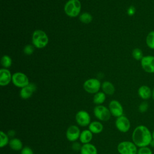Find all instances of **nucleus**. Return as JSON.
<instances>
[{
    "mask_svg": "<svg viewBox=\"0 0 154 154\" xmlns=\"http://www.w3.org/2000/svg\"><path fill=\"white\" fill-rule=\"evenodd\" d=\"M9 136L6 134L3 131L0 132V138H1V142H0V147L1 148L6 146L7 144H9Z\"/></svg>",
    "mask_w": 154,
    "mask_h": 154,
    "instance_id": "obj_23",
    "label": "nucleus"
},
{
    "mask_svg": "<svg viewBox=\"0 0 154 154\" xmlns=\"http://www.w3.org/2000/svg\"><path fill=\"white\" fill-rule=\"evenodd\" d=\"M132 55L133 58L138 61H141V60L143 58V51L140 48H135L132 52Z\"/></svg>",
    "mask_w": 154,
    "mask_h": 154,
    "instance_id": "obj_26",
    "label": "nucleus"
},
{
    "mask_svg": "<svg viewBox=\"0 0 154 154\" xmlns=\"http://www.w3.org/2000/svg\"><path fill=\"white\" fill-rule=\"evenodd\" d=\"M12 80V76L10 70L6 69L0 70V85L1 86L7 85Z\"/></svg>",
    "mask_w": 154,
    "mask_h": 154,
    "instance_id": "obj_14",
    "label": "nucleus"
},
{
    "mask_svg": "<svg viewBox=\"0 0 154 154\" xmlns=\"http://www.w3.org/2000/svg\"><path fill=\"white\" fill-rule=\"evenodd\" d=\"M13 84L20 88H23L29 84L27 76L22 72H16L12 75Z\"/></svg>",
    "mask_w": 154,
    "mask_h": 154,
    "instance_id": "obj_7",
    "label": "nucleus"
},
{
    "mask_svg": "<svg viewBox=\"0 0 154 154\" xmlns=\"http://www.w3.org/2000/svg\"><path fill=\"white\" fill-rule=\"evenodd\" d=\"M152 150L148 146L140 147L138 149L137 154H152Z\"/></svg>",
    "mask_w": 154,
    "mask_h": 154,
    "instance_id": "obj_27",
    "label": "nucleus"
},
{
    "mask_svg": "<svg viewBox=\"0 0 154 154\" xmlns=\"http://www.w3.org/2000/svg\"><path fill=\"white\" fill-rule=\"evenodd\" d=\"M150 146L152 147H153L154 148V140L152 139V140L151 141L150 143Z\"/></svg>",
    "mask_w": 154,
    "mask_h": 154,
    "instance_id": "obj_34",
    "label": "nucleus"
},
{
    "mask_svg": "<svg viewBox=\"0 0 154 154\" xmlns=\"http://www.w3.org/2000/svg\"><path fill=\"white\" fill-rule=\"evenodd\" d=\"M152 99H153V100H154V87H153V90H152Z\"/></svg>",
    "mask_w": 154,
    "mask_h": 154,
    "instance_id": "obj_35",
    "label": "nucleus"
},
{
    "mask_svg": "<svg viewBox=\"0 0 154 154\" xmlns=\"http://www.w3.org/2000/svg\"><path fill=\"white\" fill-rule=\"evenodd\" d=\"M109 109L112 116L119 117L123 114V108L122 104L116 100H111L109 103Z\"/></svg>",
    "mask_w": 154,
    "mask_h": 154,
    "instance_id": "obj_11",
    "label": "nucleus"
},
{
    "mask_svg": "<svg viewBox=\"0 0 154 154\" xmlns=\"http://www.w3.org/2000/svg\"><path fill=\"white\" fill-rule=\"evenodd\" d=\"M152 90L151 88L146 85H141L138 90V96L143 100H147L152 97Z\"/></svg>",
    "mask_w": 154,
    "mask_h": 154,
    "instance_id": "obj_15",
    "label": "nucleus"
},
{
    "mask_svg": "<svg viewBox=\"0 0 154 154\" xmlns=\"http://www.w3.org/2000/svg\"><path fill=\"white\" fill-rule=\"evenodd\" d=\"M93 113L94 116L99 120L102 122L108 121L111 117V112L109 108L106 106L99 105L94 108Z\"/></svg>",
    "mask_w": 154,
    "mask_h": 154,
    "instance_id": "obj_5",
    "label": "nucleus"
},
{
    "mask_svg": "<svg viewBox=\"0 0 154 154\" xmlns=\"http://www.w3.org/2000/svg\"><path fill=\"white\" fill-rule=\"evenodd\" d=\"M37 89L36 85L33 83H29L28 85L22 88L20 91V96L23 99H27L31 97Z\"/></svg>",
    "mask_w": 154,
    "mask_h": 154,
    "instance_id": "obj_13",
    "label": "nucleus"
},
{
    "mask_svg": "<svg viewBox=\"0 0 154 154\" xmlns=\"http://www.w3.org/2000/svg\"><path fill=\"white\" fill-rule=\"evenodd\" d=\"M101 87V84L99 80L96 78H91L85 81L83 85L84 89L85 91L91 94H96L99 92Z\"/></svg>",
    "mask_w": 154,
    "mask_h": 154,
    "instance_id": "obj_6",
    "label": "nucleus"
},
{
    "mask_svg": "<svg viewBox=\"0 0 154 154\" xmlns=\"http://www.w3.org/2000/svg\"><path fill=\"white\" fill-rule=\"evenodd\" d=\"M132 142L138 147L150 145L152 140V134L150 131L144 125H139L133 131L132 134Z\"/></svg>",
    "mask_w": 154,
    "mask_h": 154,
    "instance_id": "obj_1",
    "label": "nucleus"
},
{
    "mask_svg": "<svg viewBox=\"0 0 154 154\" xmlns=\"http://www.w3.org/2000/svg\"><path fill=\"white\" fill-rule=\"evenodd\" d=\"M20 154H34V152L31 148L26 146L23 147V149L21 150Z\"/></svg>",
    "mask_w": 154,
    "mask_h": 154,
    "instance_id": "obj_30",
    "label": "nucleus"
},
{
    "mask_svg": "<svg viewBox=\"0 0 154 154\" xmlns=\"http://www.w3.org/2000/svg\"><path fill=\"white\" fill-rule=\"evenodd\" d=\"M143 69L147 73H154V56H144L140 61Z\"/></svg>",
    "mask_w": 154,
    "mask_h": 154,
    "instance_id": "obj_9",
    "label": "nucleus"
},
{
    "mask_svg": "<svg viewBox=\"0 0 154 154\" xmlns=\"http://www.w3.org/2000/svg\"><path fill=\"white\" fill-rule=\"evenodd\" d=\"M93 138V133L89 129H85L81 132L79 136V141L80 142L84 144L90 143Z\"/></svg>",
    "mask_w": 154,
    "mask_h": 154,
    "instance_id": "obj_16",
    "label": "nucleus"
},
{
    "mask_svg": "<svg viewBox=\"0 0 154 154\" xmlns=\"http://www.w3.org/2000/svg\"><path fill=\"white\" fill-rule=\"evenodd\" d=\"M14 134H15V132L13 131H12V130H11V131H10L9 132H8V136H13L14 135Z\"/></svg>",
    "mask_w": 154,
    "mask_h": 154,
    "instance_id": "obj_33",
    "label": "nucleus"
},
{
    "mask_svg": "<svg viewBox=\"0 0 154 154\" xmlns=\"http://www.w3.org/2000/svg\"><path fill=\"white\" fill-rule=\"evenodd\" d=\"M103 129V125L99 121L91 122L88 125V129L93 133L97 134L100 133Z\"/></svg>",
    "mask_w": 154,
    "mask_h": 154,
    "instance_id": "obj_18",
    "label": "nucleus"
},
{
    "mask_svg": "<svg viewBox=\"0 0 154 154\" xmlns=\"http://www.w3.org/2000/svg\"><path fill=\"white\" fill-rule=\"evenodd\" d=\"M48 37L43 31L37 29L34 31L32 37V42L35 47L39 49L43 48L48 45Z\"/></svg>",
    "mask_w": 154,
    "mask_h": 154,
    "instance_id": "obj_2",
    "label": "nucleus"
},
{
    "mask_svg": "<svg viewBox=\"0 0 154 154\" xmlns=\"http://www.w3.org/2000/svg\"><path fill=\"white\" fill-rule=\"evenodd\" d=\"M92 19V16L90 13L87 12L82 13L79 16L80 21L84 23H89L91 22Z\"/></svg>",
    "mask_w": 154,
    "mask_h": 154,
    "instance_id": "obj_24",
    "label": "nucleus"
},
{
    "mask_svg": "<svg viewBox=\"0 0 154 154\" xmlns=\"http://www.w3.org/2000/svg\"><path fill=\"white\" fill-rule=\"evenodd\" d=\"M75 120L77 124L82 127L88 126L91 123V117L88 112L85 110L79 111L75 116Z\"/></svg>",
    "mask_w": 154,
    "mask_h": 154,
    "instance_id": "obj_8",
    "label": "nucleus"
},
{
    "mask_svg": "<svg viewBox=\"0 0 154 154\" xmlns=\"http://www.w3.org/2000/svg\"><path fill=\"white\" fill-rule=\"evenodd\" d=\"M81 134L80 129L76 125H70L66 131V136L67 139L71 142L76 141Z\"/></svg>",
    "mask_w": 154,
    "mask_h": 154,
    "instance_id": "obj_12",
    "label": "nucleus"
},
{
    "mask_svg": "<svg viewBox=\"0 0 154 154\" xmlns=\"http://www.w3.org/2000/svg\"><path fill=\"white\" fill-rule=\"evenodd\" d=\"M11 63H12L11 58L8 55H5L2 57L1 60V64L5 68L10 67L11 65Z\"/></svg>",
    "mask_w": 154,
    "mask_h": 154,
    "instance_id": "obj_25",
    "label": "nucleus"
},
{
    "mask_svg": "<svg viewBox=\"0 0 154 154\" xmlns=\"http://www.w3.org/2000/svg\"><path fill=\"white\" fill-rule=\"evenodd\" d=\"M116 128L121 132L125 133L129 131L131 128V123L129 120L125 116L117 117L115 122Z\"/></svg>",
    "mask_w": 154,
    "mask_h": 154,
    "instance_id": "obj_10",
    "label": "nucleus"
},
{
    "mask_svg": "<svg viewBox=\"0 0 154 154\" xmlns=\"http://www.w3.org/2000/svg\"><path fill=\"white\" fill-rule=\"evenodd\" d=\"M127 13L129 16H132L135 13V8L134 6H130L128 9Z\"/></svg>",
    "mask_w": 154,
    "mask_h": 154,
    "instance_id": "obj_32",
    "label": "nucleus"
},
{
    "mask_svg": "<svg viewBox=\"0 0 154 154\" xmlns=\"http://www.w3.org/2000/svg\"><path fill=\"white\" fill-rule=\"evenodd\" d=\"M80 153L81 154H97V150L94 145L87 143L82 146Z\"/></svg>",
    "mask_w": 154,
    "mask_h": 154,
    "instance_id": "obj_17",
    "label": "nucleus"
},
{
    "mask_svg": "<svg viewBox=\"0 0 154 154\" xmlns=\"http://www.w3.org/2000/svg\"><path fill=\"white\" fill-rule=\"evenodd\" d=\"M102 89L106 94L112 95L115 91V88L113 84L109 81H105L102 84Z\"/></svg>",
    "mask_w": 154,
    "mask_h": 154,
    "instance_id": "obj_20",
    "label": "nucleus"
},
{
    "mask_svg": "<svg viewBox=\"0 0 154 154\" xmlns=\"http://www.w3.org/2000/svg\"><path fill=\"white\" fill-rule=\"evenodd\" d=\"M34 47L31 45H27L24 47L23 52L26 55H31L34 52Z\"/></svg>",
    "mask_w": 154,
    "mask_h": 154,
    "instance_id": "obj_29",
    "label": "nucleus"
},
{
    "mask_svg": "<svg viewBox=\"0 0 154 154\" xmlns=\"http://www.w3.org/2000/svg\"><path fill=\"white\" fill-rule=\"evenodd\" d=\"M146 43L148 48L154 50V31H150L146 36Z\"/></svg>",
    "mask_w": 154,
    "mask_h": 154,
    "instance_id": "obj_22",
    "label": "nucleus"
},
{
    "mask_svg": "<svg viewBox=\"0 0 154 154\" xmlns=\"http://www.w3.org/2000/svg\"><path fill=\"white\" fill-rule=\"evenodd\" d=\"M10 147L14 151H19L23 149V144L21 140L17 138H13L9 141Z\"/></svg>",
    "mask_w": 154,
    "mask_h": 154,
    "instance_id": "obj_19",
    "label": "nucleus"
},
{
    "mask_svg": "<svg viewBox=\"0 0 154 154\" xmlns=\"http://www.w3.org/2000/svg\"><path fill=\"white\" fill-rule=\"evenodd\" d=\"M106 99L105 93L103 92H97L93 97V102L97 105H99L103 103Z\"/></svg>",
    "mask_w": 154,
    "mask_h": 154,
    "instance_id": "obj_21",
    "label": "nucleus"
},
{
    "mask_svg": "<svg viewBox=\"0 0 154 154\" xmlns=\"http://www.w3.org/2000/svg\"><path fill=\"white\" fill-rule=\"evenodd\" d=\"M81 4L79 0H69L64 5L65 13L69 17H75L80 13Z\"/></svg>",
    "mask_w": 154,
    "mask_h": 154,
    "instance_id": "obj_3",
    "label": "nucleus"
},
{
    "mask_svg": "<svg viewBox=\"0 0 154 154\" xmlns=\"http://www.w3.org/2000/svg\"><path fill=\"white\" fill-rule=\"evenodd\" d=\"M117 151L120 154H137V146L132 141H124L117 146Z\"/></svg>",
    "mask_w": 154,
    "mask_h": 154,
    "instance_id": "obj_4",
    "label": "nucleus"
},
{
    "mask_svg": "<svg viewBox=\"0 0 154 154\" xmlns=\"http://www.w3.org/2000/svg\"><path fill=\"white\" fill-rule=\"evenodd\" d=\"M148 108H149L148 103L146 101H143L139 105L138 111L141 113H144L147 111Z\"/></svg>",
    "mask_w": 154,
    "mask_h": 154,
    "instance_id": "obj_28",
    "label": "nucleus"
},
{
    "mask_svg": "<svg viewBox=\"0 0 154 154\" xmlns=\"http://www.w3.org/2000/svg\"><path fill=\"white\" fill-rule=\"evenodd\" d=\"M152 138L154 140V130H153V132L152 133Z\"/></svg>",
    "mask_w": 154,
    "mask_h": 154,
    "instance_id": "obj_36",
    "label": "nucleus"
},
{
    "mask_svg": "<svg viewBox=\"0 0 154 154\" xmlns=\"http://www.w3.org/2000/svg\"><path fill=\"white\" fill-rule=\"evenodd\" d=\"M81 147L82 146L81 145V144L78 142H76V141H75L73 143V144H72V149L73 150L75 151H79V150H81Z\"/></svg>",
    "mask_w": 154,
    "mask_h": 154,
    "instance_id": "obj_31",
    "label": "nucleus"
}]
</instances>
